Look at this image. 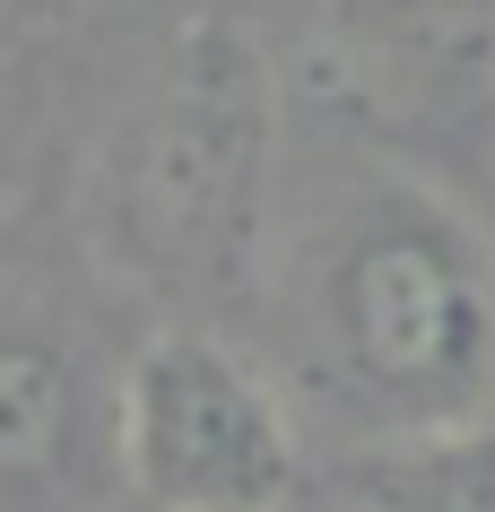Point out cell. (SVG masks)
I'll list each match as a JSON object with an SVG mask.
<instances>
[{
  "label": "cell",
  "mask_w": 495,
  "mask_h": 512,
  "mask_svg": "<svg viewBox=\"0 0 495 512\" xmlns=\"http://www.w3.org/2000/svg\"><path fill=\"white\" fill-rule=\"evenodd\" d=\"M287 322L313 400L365 443L495 417V243L400 165H330L287 226Z\"/></svg>",
  "instance_id": "1"
},
{
  "label": "cell",
  "mask_w": 495,
  "mask_h": 512,
  "mask_svg": "<svg viewBox=\"0 0 495 512\" xmlns=\"http://www.w3.org/2000/svg\"><path fill=\"white\" fill-rule=\"evenodd\" d=\"M270 200V105L235 35H192L165 87L113 139L105 209L131 270L218 278L252 252Z\"/></svg>",
  "instance_id": "2"
},
{
  "label": "cell",
  "mask_w": 495,
  "mask_h": 512,
  "mask_svg": "<svg viewBox=\"0 0 495 512\" xmlns=\"http://www.w3.org/2000/svg\"><path fill=\"white\" fill-rule=\"evenodd\" d=\"M113 443L131 512H287L304 478L287 400L200 330H157L131 356Z\"/></svg>",
  "instance_id": "3"
},
{
  "label": "cell",
  "mask_w": 495,
  "mask_h": 512,
  "mask_svg": "<svg viewBox=\"0 0 495 512\" xmlns=\"http://www.w3.org/2000/svg\"><path fill=\"white\" fill-rule=\"evenodd\" d=\"M122 391L53 330L0 322V512H96L122 486Z\"/></svg>",
  "instance_id": "4"
},
{
  "label": "cell",
  "mask_w": 495,
  "mask_h": 512,
  "mask_svg": "<svg viewBox=\"0 0 495 512\" xmlns=\"http://www.w3.org/2000/svg\"><path fill=\"white\" fill-rule=\"evenodd\" d=\"M348 512H495V417L409 443H374L357 460Z\"/></svg>",
  "instance_id": "5"
},
{
  "label": "cell",
  "mask_w": 495,
  "mask_h": 512,
  "mask_svg": "<svg viewBox=\"0 0 495 512\" xmlns=\"http://www.w3.org/2000/svg\"><path fill=\"white\" fill-rule=\"evenodd\" d=\"M365 27H383L391 44L417 53H478L495 44V0H357Z\"/></svg>",
  "instance_id": "6"
},
{
  "label": "cell",
  "mask_w": 495,
  "mask_h": 512,
  "mask_svg": "<svg viewBox=\"0 0 495 512\" xmlns=\"http://www.w3.org/2000/svg\"><path fill=\"white\" fill-rule=\"evenodd\" d=\"M9 27H18V0H0V44H9Z\"/></svg>",
  "instance_id": "7"
}]
</instances>
